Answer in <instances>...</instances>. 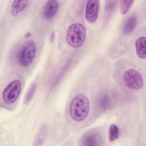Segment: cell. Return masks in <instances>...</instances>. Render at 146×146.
I'll use <instances>...</instances> for the list:
<instances>
[{
  "mask_svg": "<svg viewBox=\"0 0 146 146\" xmlns=\"http://www.w3.org/2000/svg\"><path fill=\"white\" fill-rule=\"evenodd\" d=\"M90 111V102L87 96L82 93L76 95L70 103L69 111L71 118L82 121L87 116Z\"/></svg>",
  "mask_w": 146,
  "mask_h": 146,
  "instance_id": "6da1fadb",
  "label": "cell"
},
{
  "mask_svg": "<svg viewBox=\"0 0 146 146\" xmlns=\"http://www.w3.org/2000/svg\"><path fill=\"white\" fill-rule=\"evenodd\" d=\"M86 30L81 23L72 24L67 29L66 39L68 44L73 48L81 47L86 39Z\"/></svg>",
  "mask_w": 146,
  "mask_h": 146,
  "instance_id": "7a4b0ae2",
  "label": "cell"
},
{
  "mask_svg": "<svg viewBox=\"0 0 146 146\" xmlns=\"http://www.w3.org/2000/svg\"><path fill=\"white\" fill-rule=\"evenodd\" d=\"M123 80L125 86L135 90L141 89L144 85V80L141 75L137 71L132 68L124 72Z\"/></svg>",
  "mask_w": 146,
  "mask_h": 146,
  "instance_id": "3957f363",
  "label": "cell"
},
{
  "mask_svg": "<svg viewBox=\"0 0 146 146\" xmlns=\"http://www.w3.org/2000/svg\"><path fill=\"white\" fill-rule=\"evenodd\" d=\"M21 83L19 80H14L10 82L2 92V99L7 104H13L16 102L20 94Z\"/></svg>",
  "mask_w": 146,
  "mask_h": 146,
  "instance_id": "277c9868",
  "label": "cell"
},
{
  "mask_svg": "<svg viewBox=\"0 0 146 146\" xmlns=\"http://www.w3.org/2000/svg\"><path fill=\"white\" fill-rule=\"evenodd\" d=\"M36 53V46L34 41L27 42L22 48L19 55V62L21 66L26 67L33 62Z\"/></svg>",
  "mask_w": 146,
  "mask_h": 146,
  "instance_id": "5b68a950",
  "label": "cell"
},
{
  "mask_svg": "<svg viewBox=\"0 0 146 146\" xmlns=\"http://www.w3.org/2000/svg\"><path fill=\"white\" fill-rule=\"evenodd\" d=\"M99 1L90 0L87 2L85 10V17L88 22L93 23L96 21L98 16Z\"/></svg>",
  "mask_w": 146,
  "mask_h": 146,
  "instance_id": "8992f818",
  "label": "cell"
},
{
  "mask_svg": "<svg viewBox=\"0 0 146 146\" xmlns=\"http://www.w3.org/2000/svg\"><path fill=\"white\" fill-rule=\"evenodd\" d=\"M102 137L100 133L95 131L86 132L82 137V144L87 146L100 145Z\"/></svg>",
  "mask_w": 146,
  "mask_h": 146,
  "instance_id": "52a82bcc",
  "label": "cell"
},
{
  "mask_svg": "<svg viewBox=\"0 0 146 146\" xmlns=\"http://www.w3.org/2000/svg\"><path fill=\"white\" fill-rule=\"evenodd\" d=\"M59 9V2L55 0H50L44 5L43 15L46 19H51L55 17Z\"/></svg>",
  "mask_w": 146,
  "mask_h": 146,
  "instance_id": "ba28073f",
  "label": "cell"
},
{
  "mask_svg": "<svg viewBox=\"0 0 146 146\" xmlns=\"http://www.w3.org/2000/svg\"><path fill=\"white\" fill-rule=\"evenodd\" d=\"M146 38L145 36H140L135 42V48L137 55L140 59H144L146 58Z\"/></svg>",
  "mask_w": 146,
  "mask_h": 146,
  "instance_id": "9c48e42d",
  "label": "cell"
},
{
  "mask_svg": "<svg viewBox=\"0 0 146 146\" xmlns=\"http://www.w3.org/2000/svg\"><path fill=\"white\" fill-rule=\"evenodd\" d=\"M29 1L26 0L14 1L11 5V12L13 16H17L20 13L23 11L28 6Z\"/></svg>",
  "mask_w": 146,
  "mask_h": 146,
  "instance_id": "30bf717a",
  "label": "cell"
},
{
  "mask_svg": "<svg viewBox=\"0 0 146 146\" xmlns=\"http://www.w3.org/2000/svg\"><path fill=\"white\" fill-rule=\"evenodd\" d=\"M137 25V18L135 15L130 16L126 21L124 28L123 32L125 34L131 33L136 27Z\"/></svg>",
  "mask_w": 146,
  "mask_h": 146,
  "instance_id": "8fae6325",
  "label": "cell"
},
{
  "mask_svg": "<svg viewBox=\"0 0 146 146\" xmlns=\"http://www.w3.org/2000/svg\"><path fill=\"white\" fill-rule=\"evenodd\" d=\"M111 105V100L108 95L103 94L99 100V106L102 111H106L109 108Z\"/></svg>",
  "mask_w": 146,
  "mask_h": 146,
  "instance_id": "7c38bea8",
  "label": "cell"
},
{
  "mask_svg": "<svg viewBox=\"0 0 146 146\" xmlns=\"http://www.w3.org/2000/svg\"><path fill=\"white\" fill-rule=\"evenodd\" d=\"M119 131L117 126L116 124H112L109 128L108 139L110 142H113L116 140L119 137Z\"/></svg>",
  "mask_w": 146,
  "mask_h": 146,
  "instance_id": "4fadbf2b",
  "label": "cell"
},
{
  "mask_svg": "<svg viewBox=\"0 0 146 146\" xmlns=\"http://www.w3.org/2000/svg\"><path fill=\"white\" fill-rule=\"evenodd\" d=\"M134 3V1H121L120 3V13L122 15L126 14L130 10Z\"/></svg>",
  "mask_w": 146,
  "mask_h": 146,
  "instance_id": "5bb4252c",
  "label": "cell"
},
{
  "mask_svg": "<svg viewBox=\"0 0 146 146\" xmlns=\"http://www.w3.org/2000/svg\"><path fill=\"white\" fill-rule=\"evenodd\" d=\"M35 89H36V84L35 83H33L30 86V87L28 89V90L25 95V99H24L25 103H27L28 102H29L30 101V100L32 98V96L34 93Z\"/></svg>",
  "mask_w": 146,
  "mask_h": 146,
  "instance_id": "9a60e30c",
  "label": "cell"
},
{
  "mask_svg": "<svg viewBox=\"0 0 146 146\" xmlns=\"http://www.w3.org/2000/svg\"><path fill=\"white\" fill-rule=\"evenodd\" d=\"M116 2V1H107L106 6L105 9V13H104V15L107 18H108L109 15H110V14L112 13L113 9L115 7Z\"/></svg>",
  "mask_w": 146,
  "mask_h": 146,
  "instance_id": "2e32d148",
  "label": "cell"
},
{
  "mask_svg": "<svg viewBox=\"0 0 146 146\" xmlns=\"http://www.w3.org/2000/svg\"><path fill=\"white\" fill-rule=\"evenodd\" d=\"M30 35H31L30 33H26V34H25V38H29V37Z\"/></svg>",
  "mask_w": 146,
  "mask_h": 146,
  "instance_id": "e0dca14e",
  "label": "cell"
}]
</instances>
